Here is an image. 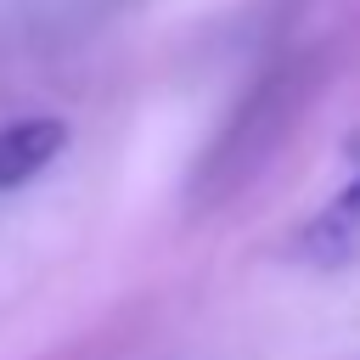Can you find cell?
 Returning <instances> with one entry per match:
<instances>
[{
	"label": "cell",
	"mask_w": 360,
	"mask_h": 360,
	"mask_svg": "<svg viewBox=\"0 0 360 360\" xmlns=\"http://www.w3.org/2000/svg\"><path fill=\"white\" fill-rule=\"evenodd\" d=\"M62 146H68V124L51 118V112L0 124V191L28 186L34 174H45V169L62 158Z\"/></svg>",
	"instance_id": "cell-1"
},
{
	"label": "cell",
	"mask_w": 360,
	"mask_h": 360,
	"mask_svg": "<svg viewBox=\"0 0 360 360\" xmlns=\"http://www.w3.org/2000/svg\"><path fill=\"white\" fill-rule=\"evenodd\" d=\"M298 248H304V259H315V264H354V259H360V169H354V180L304 225Z\"/></svg>",
	"instance_id": "cell-2"
}]
</instances>
